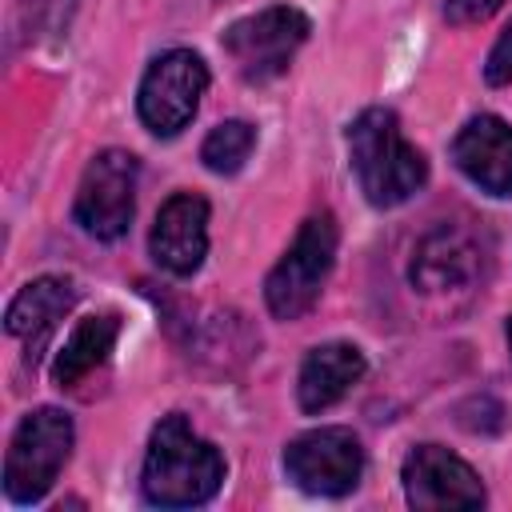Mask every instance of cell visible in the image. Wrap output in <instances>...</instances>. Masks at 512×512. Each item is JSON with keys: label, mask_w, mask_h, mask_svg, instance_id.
Returning <instances> with one entry per match:
<instances>
[{"label": "cell", "mask_w": 512, "mask_h": 512, "mask_svg": "<svg viewBox=\"0 0 512 512\" xmlns=\"http://www.w3.org/2000/svg\"><path fill=\"white\" fill-rule=\"evenodd\" d=\"M252 148H256V128L244 124V120H224V124H216V128L204 136L200 160H204L212 172L228 176V172H240V168H244V160H248Z\"/></svg>", "instance_id": "cell-16"}, {"label": "cell", "mask_w": 512, "mask_h": 512, "mask_svg": "<svg viewBox=\"0 0 512 512\" xmlns=\"http://www.w3.org/2000/svg\"><path fill=\"white\" fill-rule=\"evenodd\" d=\"M288 480L312 496H344L360 484L364 448L348 428H316L288 444Z\"/></svg>", "instance_id": "cell-8"}, {"label": "cell", "mask_w": 512, "mask_h": 512, "mask_svg": "<svg viewBox=\"0 0 512 512\" xmlns=\"http://www.w3.org/2000/svg\"><path fill=\"white\" fill-rule=\"evenodd\" d=\"M76 12V0H20L16 8V36L20 40H40V36H60Z\"/></svg>", "instance_id": "cell-17"}, {"label": "cell", "mask_w": 512, "mask_h": 512, "mask_svg": "<svg viewBox=\"0 0 512 512\" xmlns=\"http://www.w3.org/2000/svg\"><path fill=\"white\" fill-rule=\"evenodd\" d=\"M224 480L220 452L192 432L184 416H164L152 428L148 456H144V500L160 508H192L216 496Z\"/></svg>", "instance_id": "cell-1"}, {"label": "cell", "mask_w": 512, "mask_h": 512, "mask_svg": "<svg viewBox=\"0 0 512 512\" xmlns=\"http://www.w3.org/2000/svg\"><path fill=\"white\" fill-rule=\"evenodd\" d=\"M360 376H364V356H360V348L340 344V340L312 348V352L304 356V364H300V384H296L300 408H304V412H320V408L336 404Z\"/></svg>", "instance_id": "cell-13"}, {"label": "cell", "mask_w": 512, "mask_h": 512, "mask_svg": "<svg viewBox=\"0 0 512 512\" xmlns=\"http://www.w3.org/2000/svg\"><path fill=\"white\" fill-rule=\"evenodd\" d=\"M476 276H480V248L456 224H440L436 232H428L412 256V284L420 292H452L472 284Z\"/></svg>", "instance_id": "cell-12"}, {"label": "cell", "mask_w": 512, "mask_h": 512, "mask_svg": "<svg viewBox=\"0 0 512 512\" xmlns=\"http://www.w3.org/2000/svg\"><path fill=\"white\" fill-rule=\"evenodd\" d=\"M508 348H512V316H508Z\"/></svg>", "instance_id": "cell-20"}, {"label": "cell", "mask_w": 512, "mask_h": 512, "mask_svg": "<svg viewBox=\"0 0 512 512\" xmlns=\"http://www.w3.org/2000/svg\"><path fill=\"white\" fill-rule=\"evenodd\" d=\"M348 156H352V172L360 180V192L376 208L404 204L428 180L424 156L400 136L396 112H388V108H368L352 120Z\"/></svg>", "instance_id": "cell-2"}, {"label": "cell", "mask_w": 512, "mask_h": 512, "mask_svg": "<svg viewBox=\"0 0 512 512\" xmlns=\"http://www.w3.org/2000/svg\"><path fill=\"white\" fill-rule=\"evenodd\" d=\"M504 0H448L444 4V16L448 24H476V20H488Z\"/></svg>", "instance_id": "cell-19"}, {"label": "cell", "mask_w": 512, "mask_h": 512, "mask_svg": "<svg viewBox=\"0 0 512 512\" xmlns=\"http://www.w3.org/2000/svg\"><path fill=\"white\" fill-rule=\"evenodd\" d=\"M116 336H120V320H116L112 312H104V316H84V320L72 328V336L64 340L60 356H56V368H52L56 384H60V388H76L88 372H96V368L108 360Z\"/></svg>", "instance_id": "cell-15"}, {"label": "cell", "mask_w": 512, "mask_h": 512, "mask_svg": "<svg viewBox=\"0 0 512 512\" xmlns=\"http://www.w3.org/2000/svg\"><path fill=\"white\" fill-rule=\"evenodd\" d=\"M404 496L412 508L424 512H444V508H480L484 504V484L480 476L452 456L440 444H420L404 460Z\"/></svg>", "instance_id": "cell-9"}, {"label": "cell", "mask_w": 512, "mask_h": 512, "mask_svg": "<svg viewBox=\"0 0 512 512\" xmlns=\"http://www.w3.org/2000/svg\"><path fill=\"white\" fill-rule=\"evenodd\" d=\"M208 88V68L196 52L188 48H172L164 52L140 80V120L156 132V136H176L200 108V96Z\"/></svg>", "instance_id": "cell-7"}, {"label": "cell", "mask_w": 512, "mask_h": 512, "mask_svg": "<svg viewBox=\"0 0 512 512\" xmlns=\"http://www.w3.org/2000/svg\"><path fill=\"white\" fill-rule=\"evenodd\" d=\"M308 40V16L296 8H264L256 16L236 20L224 32V52L236 64V72L252 84L280 76L292 56L300 52V44Z\"/></svg>", "instance_id": "cell-5"}, {"label": "cell", "mask_w": 512, "mask_h": 512, "mask_svg": "<svg viewBox=\"0 0 512 512\" xmlns=\"http://www.w3.org/2000/svg\"><path fill=\"white\" fill-rule=\"evenodd\" d=\"M148 248L156 264L168 268L172 276H192L208 252V200L192 192L164 200V208L156 212Z\"/></svg>", "instance_id": "cell-10"}, {"label": "cell", "mask_w": 512, "mask_h": 512, "mask_svg": "<svg viewBox=\"0 0 512 512\" xmlns=\"http://www.w3.org/2000/svg\"><path fill=\"white\" fill-rule=\"evenodd\" d=\"M484 76H488V84H512V24L492 44L488 64H484Z\"/></svg>", "instance_id": "cell-18"}, {"label": "cell", "mask_w": 512, "mask_h": 512, "mask_svg": "<svg viewBox=\"0 0 512 512\" xmlns=\"http://www.w3.org/2000/svg\"><path fill=\"white\" fill-rule=\"evenodd\" d=\"M336 260V220L328 212L308 216L292 240V248L276 260V268L264 280V300L276 320H296L312 308L320 296L328 272Z\"/></svg>", "instance_id": "cell-3"}, {"label": "cell", "mask_w": 512, "mask_h": 512, "mask_svg": "<svg viewBox=\"0 0 512 512\" xmlns=\"http://www.w3.org/2000/svg\"><path fill=\"white\" fill-rule=\"evenodd\" d=\"M72 300H76L72 280H64V276H40V280L24 284L12 296L8 312H4V328L12 336H44L72 308Z\"/></svg>", "instance_id": "cell-14"}, {"label": "cell", "mask_w": 512, "mask_h": 512, "mask_svg": "<svg viewBox=\"0 0 512 512\" xmlns=\"http://www.w3.org/2000/svg\"><path fill=\"white\" fill-rule=\"evenodd\" d=\"M72 452V420L60 408H36L20 420L8 460H4V492L12 504L40 500L60 476Z\"/></svg>", "instance_id": "cell-4"}, {"label": "cell", "mask_w": 512, "mask_h": 512, "mask_svg": "<svg viewBox=\"0 0 512 512\" xmlns=\"http://www.w3.org/2000/svg\"><path fill=\"white\" fill-rule=\"evenodd\" d=\"M456 168L492 196H512V128L500 116H472L452 140Z\"/></svg>", "instance_id": "cell-11"}, {"label": "cell", "mask_w": 512, "mask_h": 512, "mask_svg": "<svg viewBox=\"0 0 512 512\" xmlns=\"http://www.w3.org/2000/svg\"><path fill=\"white\" fill-rule=\"evenodd\" d=\"M136 156L108 148L88 160L76 188V224L96 240H116L132 224L136 208Z\"/></svg>", "instance_id": "cell-6"}]
</instances>
